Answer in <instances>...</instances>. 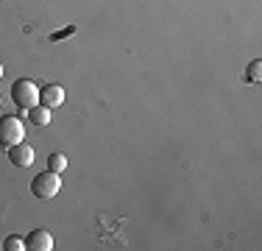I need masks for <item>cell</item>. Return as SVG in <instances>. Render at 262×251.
Segmentation results:
<instances>
[{"mask_svg": "<svg viewBox=\"0 0 262 251\" xmlns=\"http://www.w3.org/2000/svg\"><path fill=\"white\" fill-rule=\"evenodd\" d=\"M39 90H42V87L36 84V81L17 78L14 84H11V100L17 103V109L28 112V109H34V106L39 103Z\"/></svg>", "mask_w": 262, "mask_h": 251, "instance_id": "6da1fadb", "label": "cell"}, {"mask_svg": "<svg viewBox=\"0 0 262 251\" xmlns=\"http://www.w3.org/2000/svg\"><path fill=\"white\" fill-rule=\"evenodd\" d=\"M59 190H61V179H59V173H53V171H42L39 176L31 179V196L39 198V201L56 198Z\"/></svg>", "mask_w": 262, "mask_h": 251, "instance_id": "7a4b0ae2", "label": "cell"}, {"mask_svg": "<svg viewBox=\"0 0 262 251\" xmlns=\"http://www.w3.org/2000/svg\"><path fill=\"white\" fill-rule=\"evenodd\" d=\"M26 137V126L20 117L14 115H0V148H11L17 142H23Z\"/></svg>", "mask_w": 262, "mask_h": 251, "instance_id": "3957f363", "label": "cell"}, {"mask_svg": "<svg viewBox=\"0 0 262 251\" xmlns=\"http://www.w3.org/2000/svg\"><path fill=\"white\" fill-rule=\"evenodd\" d=\"M6 151H9L11 165H17V168H31L34 165V148H31L26 140L17 142V145H11V148H6Z\"/></svg>", "mask_w": 262, "mask_h": 251, "instance_id": "277c9868", "label": "cell"}, {"mask_svg": "<svg viewBox=\"0 0 262 251\" xmlns=\"http://www.w3.org/2000/svg\"><path fill=\"white\" fill-rule=\"evenodd\" d=\"M39 103L48 106V109H59L61 103H64V87L59 84H45L39 90Z\"/></svg>", "mask_w": 262, "mask_h": 251, "instance_id": "5b68a950", "label": "cell"}, {"mask_svg": "<svg viewBox=\"0 0 262 251\" xmlns=\"http://www.w3.org/2000/svg\"><path fill=\"white\" fill-rule=\"evenodd\" d=\"M26 248H31V251H51L53 248V235L45 232V229H34L26 237Z\"/></svg>", "mask_w": 262, "mask_h": 251, "instance_id": "8992f818", "label": "cell"}, {"mask_svg": "<svg viewBox=\"0 0 262 251\" xmlns=\"http://www.w3.org/2000/svg\"><path fill=\"white\" fill-rule=\"evenodd\" d=\"M28 120L34 123V126H39V129H45V126L51 123V109H48V106H42V103H36L34 109H28Z\"/></svg>", "mask_w": 262, "mask_h": 251, "instance_id": "52a82bcc", "label": "cell"}, {"mask_svg": "<svg viewBox=\"0 0 262 251\" xmlns=\"http://www.w3.org/2000/svg\"><path fill=\"white\" fill-rule=\"evenodd\" d=\"M48 171H53V173H64L67 171V156L64 154H59V151H56V154H51L48 156Z\"/></svg>", "mask_w": 262, "mask_h": 251, "instance_id": "ba28073f", "label": "cell"}, {"mask_svg": "<svg viewBox=\"0 0 262 251\" xmlns=\"http://www.w3.org/2000/svg\"><path fill=\"white\" fill-rule=\"evenodd\" d=\"M259 78H262V61H259V59H254L251 65H248L246 81H248V84H259Z\"/></svg>", "mask_w": 262, "mask_h": 251, "instance_id": "9c48e42d", "label": "cell"}, {"mask_svg": "<svg viewBox=\"0 0 262 251\" xmlns=\"http://www.w3.org/2000/svg\"><path fill=\"white\" fill-rule=\"evenodd\" d=\"M3 248L6 251H23V248H26V240H23L20 235H9L3 240Z\"/></svg>", "mask_w": 262, "mask_h": 251, "instance_id": "30bf717a", "label": "cell"}, {"mask_svg": "<svg viewBox=\"0 0 262 251\" xmlns=\"http://www.w3.org/2000/svg\"><path fill=\"white\" fill-rule=\"evenodd\" d=\"M0 78H3V65H0Z\"/></svg>", "mask_w": 262, "mask_h": 251, "instance_id": "8fae6325", "label": "cell"}, {"mask_svg": "<svg viewBox=\"0 0 262 251\" xmlns=\"http://www.w3.org/2000/svg\"><path fill=\"white\" fill-rule=\"evenodd\" d=\"M0 103H3V100H0Z\"/></svg>", "mask_w": 262, "mask_h": 251, "instance_id": "7c38bea8", "label": "cell"}]
</instances>
